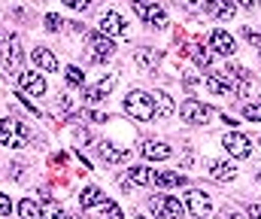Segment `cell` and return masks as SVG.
I'll return each mask as SVG.
<instances>
[{"instance_id":"f1b7e54d","label":"cell","mask_w":261,"mask_h":219,"mask_svg":"<svg viewBox=\"0 0 261 219\" xmlns=\"http://www.w3.org/2000/svg\"><path fill=\"white\" fill-rule=\"evenodd\" d=\"M100 219H122V207L116 201H103V210H100Z\"/></svg>"},{"instance_id":"e575fe53","label":"cell","mask_w":261,"mask_h":219,"mask_svg":"<svg viewBox=\"0 0 261 219\" xmlns=\"http://www.w3.org/2000/svg\"><path fill=\"white\" fill-rule=\"evenodd\" d=\"M182 6L189 12H197V9H203V0H182Z\"/></svg>"},{"instance_id":"44dd1931","label":"cell","mask_w":261,"mask_h":219,"mask_svg":"<svg viewBox=\"0 0 261 219\" xmlns=\"http://www.w3.org/2000/svg\"><path fill=\"white\" fill-rule=\"evenodd\" d=\"M107 201V195L97 189V186H85L82 192H79V207L85 210V207H97V204H103Z\"/></svg>"},{"instance_id":"484cf974","label":"cell","mask_w":261,"mask_h":219,"mask_svg":"<svg viewBox=\"0 0 261 219\" xmlns=\"http://www.w3.org/2000/svg\"><path fill=\"white\" fill-rule=\"evenodd\" d=\"M18 213H21V219H40V204L31 201V198H24V201L18 204Z\"/></svg>"},{"instance_id":"83f0119b","label":"cell","mask_w":261,"mask_h":219,"mask_svg":"<svg viewBox=\"0 0 261 219\" xmlns=\"http://www.w3.org/2000/svg\"><path fill=\"white\" fill-rule=\"evenodd\" d=\"M64 76H67V82H70V85H76V88H85V73L79 70V67H67Z\"/></svg>"},{"instance_id":"4fadbf2b","label":"cell","mask_w":261,"mask_h":219,"mask_svg":"<svg viewBox=\"0 0 261 219\" xmlns=\"http://www.w3.org/2000/svg\"><path fill=\"white\" fill-rule=\"evenodd\" d=\"M203 9L213 18H219V21H231L237 15V3L234 0H203Z\"/></svg>"},{"instance_id":"d590c367","label":"cell","mask_w":261,"mask_h":219,"mask_svg":"<svg viewBox=\"0 0 261 219\" xmlns=\"http://www.w3.org/2000/svg\"><path fill=\"white\" fill-rule=\"evenodd\" d=\"M216 219H243V216H240L237 210H219V216Z\"/></svg>"},{"instance_id":"cb8c5ba5","label":"cell","mask_w":261,"mask_h":219,"mask_svg":"<svg viewBox=\"0 0 261 219\" xmlns=\"http://www.w3.org/2000/svg\"><path fill=\"white\" fill-rule=\"evenodd\" d=\"M40 219H64L61 204L52 201V198H43V204H40Z\"/></svg>"},{"instance_id":"4dcf8cb0","label":"cell","mask_w":261,"mask_h":219,"mask_svg":"<svg viewBox=\"0 0 261 219\" xmlns=\"http://www.w3.org/2000/svg\"><path fill=\"white\" fill-rule=\"evenodd\" d=\"M243 116H246L249 122H261V104H246V107H243Z\"/></svg>"},{"instance_id":"7c38bea8","label":"cell","mask_w":261,"mask_h":219,"mask_svg":"<svg viewBox=\"0 0 261 219\" xmlns=\"http://www.w3.org/2000/svg\"><path fill=\"white\" fill-rule=\"evenodd\" d=\"M116 82H119V76L113 73V76H107V79H100L97 85H88V88H82V98L88 101V104H97V101H103L113 88H116Z\"/></svg>"},{"instance_id":"7402d4cb","label":"cell","mask_w":261,"mask_h":219,"mask_svg":"<svg viewBox=\"0 0 261 219\" xmlns=\"http://www.w3.org/2000/svg\"><path fill=\"white\" fill-rule=\"evenodd\" d=\"M203 85H206L213 94H234V91H231V85H228L219 73H206V76H203Z\"/></svg>"},{"instance_id":"3957f363","label":"cell","mask_w":261,"mask_h":219,"mask_svg":"<svg viewBox=\"0 0 261 219\" xmlns=\"http://www.w3.org/2000/svg\"><path fill=\"white\" fill-rule=\"evenodd\" d=\"M149 210L158 219H182L186 216V204L173 195H152L149 198Z\"/></svg>"},{"instance_id":"f35d334b","label":"cell","mask_w":261,"mask_h":219,"mask_svg":"<svg viewBox=\"0 0 261 219\" xmlns=\"http://www.w3.org/2000/svg\"><path fill=\"white\" fill-rule=\"evenodd\" d=\"M255 180H261V161L255 164Z\"/></svg>"},{"instance_id":"1f68e13d","label":"cell","mask_w":261,"mask_h":219,"mask_svg":"<svg viewBox=\"0 0 261 219\" xmlns=\"http://www.w3.org/2000/svg\"><path fill=\"white\" fill-rule=\"evenodd\" d=\"M9 213H12V201H9V195L0 192V216H9Z\"/></svg>"},{"instance_id":"836d02e7","label":"cell","mask_w":261,"mask_h":219,"mask_svg":"<svg viewBox=\"0 0 261 219\" xmlns=\"http://www.w3.org/2000/svg\"><path fill=\"white\" fill-rule=\"evenodd\" d=\"M64 3L70 9H88V6H91V0H64Z\"/></svg>"},{"instance_id":"603a6c76","label":"cell","mask_w":261,"mask_h":219,"mask_svg":"<svg viewBox=\"0 0 261 219\" xmlns=\"http://www.w3.org/2000/svg\"><path fill=\"white\" fill-rule=\"evenodd\" d=\"M128 183H134V186H149L152 183V171L143 167V164H134L128 171Z\"/></svg>"},{"instance_id":"4316f807","label":"cell","mask_w":261,"mask_h":219,"mask_svg":"<svg viewBox=\"0 0 261 219\" xmlns=\"http://www.w3.org/2000/svg\"><path fill=\"white\" fill-rule=\"evenodd\" d=\"M189 55H192V61H195L197 67H210V61H213V58H210V52H206V49H200V46H192V52H189Z\"/></svg>"},{"instance_id":"8992f818","label":"cell","mask_w":261,"mask_h":219,"mask_svg":"<svg viewBox=\"0 0 261 219\" xmlns=\"http://www.w3.org/2000/svg\"><path fill=\"white\" fill-rule=\"evenodd\" d=\"M97 28H100V34H107V37H130V28L128 21L119 15V12H103L100 15V21H97Z\"/></svg>"},{"instance_id":"7a4b0ae2","label":"cell","mask_w":261,"mask_h":219,"mask_svg":"<svg viewBox=\"0 0 261 219\" xmlns=\"http://www.w3.org/2000/svg\"><path fill=\"white\" fill-rule=\"evenodd\" d=\"M0 143L12 146V149L28 146V128H24V122H18L15 116H3L0 119Z\"/></svg>"},{"instance_id":"9c48e42d","label":"cell","mask_w":261,"mask_h":219,"mask_svg":"<svg viewBox=\"0 0 261 219\" xmlns=\"http://www.w3.org/2000/svg\"><path fill=\"white\" fill-rule=\"evenodd\" d=\"M222 146H225L234 158H249V155H252V140H249L246 134H237V131L225 134V137H222Z\"/></svg>"},{"instance_id":"8d00e7d4","label":"cell","mask_w":261,"mask_h":219,"mask_svg":"<svg viewBox=\"0 0 261 219\" xmlns=\"http://www.w3.org/2000/svg\"><path fill=\"white\" fill-rule=\"evenodd\" d=\"M246 213H249V219H261V207H258V204H249V210H246Z\"/></svg>"},{"instance_id":"74e56055","label":"cell","mask_w":261,"mask_h":219,"mask_svg":"<svg viewBox=\"0 0 261 219\" xmlns=\"http://www.w3.org/2000/svg\"><path fill=\"white\" fill-rule=\"evenodd\" d=\"M237 3H240V6H246V9H255L261 0H237Z\"/></svg>"},{"instance_id":"52a82bcc","label":"cell","mask_w":261,"mask_h":219,"mask_svg":"<svg viewBox=\"0 0 261 219\" xmlns=\"http://www.w3.org/2000/svg\"><path fill=\"white\" fill-rule=\"evenodd\" d=\"M0 58L6 67H18L21 64V43L15 34H0Z\"/></svg>"},{"instance_id":"ffe728a7","label":"cell","mask_w":261,"mask_h":219,"mask_svg":"<svg viewBox=\"0 0 261 219\" xmlns=\"http://www.w3.org/2000/svg\"><path fill=\"white\" fill-rule=\"evenodd\" d=\"M206 167H210V177L219 180V183H231V180L237 177V167L228 164V161H210Z\"/></svg>"},{"instance_id":"30bf717a","label":"cell","mask_w":261,"mask_h":219,"mask_svg":"<svg viewBox=\"0 0 261 219\" xmlns=\"http://www.w3.org/2000/svg\"><path fill=\"white\" fill-rule=\"evenodd\" d=\"M88 49H91V61H107L116 52V43L107 34H91L88 37Z\"/></svg>"},{"instance_id":"5b68a950","label":"cell","mask_w":261,"mask_h":219,"mask_svg":"<svg viewBox=\"0 0 261 219\" xmlns=\"http://www.w3.org/2000/svg\"><path fill=\"white\" fill-rule=\"evenodd\" d=\"M179 116H182L189 125H206V122H210V116H213V110H210L206 104L195 101V98H189V101H182V104H179Z\"/></svg>"},{"instance_id":"d6986e66","label":"cell","mask_w":261,"mask_h":219,"mask_svg":"<svg viewBox=\"0 0 261 219\" xmlns=\"http://www.w3.org/2000/svg\"><path fill=\"white\" fill-rule=\"evenodd\" d=\"M31 61H34L37 67H43L46 73H55V70H58V58H55L49 49H43V46H37V49L31 52Z\"/></svg>"},{"instance_id":"ba28073f","label":"cell","mask_w":261,"mask_h":219,"mask_svg":"<svg viewBox=\"0 0 261 219\" xmlns=\"http://www.w3.org/2000/svg\"><path fill=\"white\" fill-rule=\"evenodd\" d=\"M186 207H189L192 216H197V219H206L210 216V210H213L210 195H206L203 189H189V192H186Z\"/></svg>"},{"instance_id":"9a60e30c","label":"cell","mask_w":261,"mask_h":219,"mask_svg":"<svg viewBox=\"0 0 261 219\" xmlns=\"http://www.w3.org/2000/svg\"><path fill=\"white\" fill-rule=\"evenodd\" d=\"M152 104H155V119H170L176 113V104H173V98L167 91H155Z\"/></svg>"},{"instance_id":"e0dca14e","label":"cell","mask_w":261,"mask_h":219,"mask_svg":"<svg viewBox=\"0 0 261 219\" xmlns=\"http://www.w3.org/2000/svg\"><path fill=\"white\" fill-rule=\"evenodd\" d=\"M158 61H161V52H158V49H149V46L137 49V55H134V64H137L140 70H155Z\"/></svg>"},{"instance_id":"5bb4252c","label":"cell","mask_w":261,"mask_h":219,"mask_svg":"<svg viewBox=\"0 0 261 219\" xmlns=\"http://www.w3.org/2000/svg\"><path fill=\"white\" fill-rule=\"evenodd\" d=\"M18 85H21V91H28V94H34V98L46 94V79H43V73H34V70L18 73Z\"/></svg>"},{"instance_id":"2e32d148","label":"cell","mask_w":261,"mask_h":219,"mask_svg":"<svg viewBox=\"0 0 261 219\" xmlns=\"http://www.w3.org/2000/svg\"><path fill=\"white\" fill-rule=\"evenodd\" d=\"M140 152H143L149 161H164V158H170V155H173V149L164 143V140H146Z\"/></svg>"},{"instance_id":"6da1fadb","label":"cell","mask_w":261,"mask_h":219,"mask_svg":"<svg viewBox=\"0 0 261 219\" xmlns=\"http://www.w3.org/2000/svg\"><path fill=\"white\" fill-rule=\"evenodd\" d=\"M125 113H128L130 119H137V122H149V119H155L152 94H146V91H140V88L128 91V94H125Z\"/></svg>"},{"instance_id":"ac0fdd59","label":"cell","mask_w":261,"mask_h":219,"mask_svg":"<svg viewBox=\"0 0 261 219\" xmlns=\"http://www.w3.org/2000/svg\"><path fill=\"white\" fill-rule=\"evenodd\" d=\"M152 183L161 189H173V186H186V177L176 171H152Z\"/></svg>"},{"instance_id":"277c9868","label":"cell","mask_w":261,"mask_h":219,"mask_svg":"<svg viewBox=\"0 0 261 219\" xmlns=\"http://www.w3.org/2000/svg\"><path fill=\"white\" fill-rule=\"evenodd\" d=\"M130 6H134V12L146 21V25H152V28H167V12L161 9V6H155V0H130Z\"/></svg>"},{"instance_id":"f546056e","label":"cell","mask_w":261,"mask_h":219,"mask_svg":"<svg viewBox=\"0 0 261 219\" xmlns=\"http://www.w3.org/2000/svg\"><path fill=\"white\" fill-rule=\"evenodd\" d=\"M61 28H64V18H61V15H55V12H49V15H46V31H52V34H55V31H61Z\"/></svg>"},{"instance_id":"ab89813d","label":"cell","mask_w":261,"mask_h":219,"mask_svg":"<svg viewBox=\"0 0 261 219\" xmlns=\"http://www.w3.org/2000/svg\"><path fill=\"white\" fill-rule=\"evenodd\" d=\"M64 219H70V216H64Z\"/></svg>"},{"instance_id":"d6a6232c","label":"cell","mask_w":261,"mask_h":219,"mask_svg":"<svg viewBox=\"0 0 261 219\" xmlns=\"http://www.w3.org/2000/svg\"><path fill=\"white\" fill-rule=\"evenodd\" d=\"M243 37H246L249 43H255V46H258V49H261V34H255L252 28H243Z\"/></svg>"},{"instance_id":"8fae6325","label":"cell","mask_w":261,"mask_h":219,"mask_svg":"<svg viewBox=\"0 0 261 219\" xmlns=\"http://www.w3.org/2000/svg\"><path fill=\"white\" fill-rule=\"evenodd\" d=\"M206 49H213V52H219V55H234V52H237V43H234V37H231L228 31L216 28V31L210 34V40H206Z\"/></svg>"},{"instance_id":"d4e9b609","label":"cell","mask_w":261,"mask_h":219,"mask_svg":"<svg viewBox=\"0 0 261 219\" xmlns=\"http://www.w3.org/2000/svg\"><path fill=\"white\" fill-rule=\"evenodd\" d=\"M97 152H100V158H103V161H122V158L128 155L125 149H116L113 143H97Z\"/></svg>"}]
</instances>
